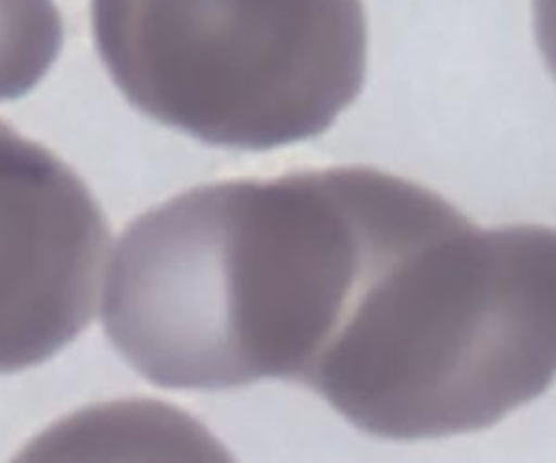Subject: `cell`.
Here are the masks:
<instances>
[{"mask_svg":"<svg viewBox=\"0 0 556 463\" xmlns=\"http://www.w3.org/2000/svg\"><path fill=\"white\" fill-rule=\"evenodd\" d=\"M109 243L78 174L0 120V374L48 361L91 322Z\"/></svg>","mask_w":556,"mask_h":463,"instance_id":"4","label":"cell"},{"mask_svg":"<svg viewBox=\"0 0 556 463\" xmlns=\"http://www.w3.org/2000/svg\"><path fill=\"white\" fill-rule=\"evenodd\" d=\"M363 230L361 165L182 191L119 237L106 337L167 389L302 383L339 317Z\"/></svg>","mask_w":556,"mask_h":463,"instance_id":"1","label":"cell"},{"mask_svg":"<svg viewBox=\"0 0 556 463\" xmlns=\"http://www.w3.org/2000/svg\"><path fill=\"white\" fill-rule=\"evenodd\" d=\"M554 265L549 228H480L397 178L302 385L369 435L482 430L552 383Z\"/></svg>","mask_w":556,"mask_h":463,"instance_id":"2","label":"cell"},{"mask_svg":"<svg viewBox=\"0 0 556 463\" xmlns=\"http://www.w3.org/2000/svg\"><path fill=\"white\" fill-rule=\"evenodd\" d=\"M61 43L63 22L54 0H0V100L30 91Z\"/></svg>","mask_w":556,"mask_h":463,"instance_id":"5","label":"cell"},{"mask_svg":"<svg viewBox=\"0 0 556 463\" xmlns=\"http://www.w3.org/2000/svg\"><path fill=\"white\" fill-rule=\"evenodd\" d=\"M100 59L150 120L271 150L328 130L361 93V0H91Z\"/></svg>","mask_w":556,"mask_h":463,"instance_id":"3","label":"cell"}]
</instances>
